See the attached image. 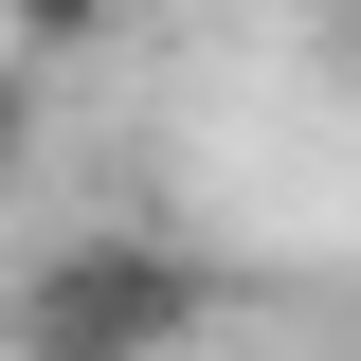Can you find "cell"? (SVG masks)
I'll return each mask as SVG.
<instances>
[{
    "label": "cell",
    "mask_w": 361,
    "mask_h": 361,
    "mask_svg": "<svg viewBox=\"0 0 361 361\" xmlns=\"http://www.w3.org/2000/svg\"><path fill=\"white\" fill-rule=\"evenodd\" d=\"M199 325H217V271L180 253V235H145V217L54 235V253L0 289V343L18 361H180Z\"/></svg>",
    "instance_id": "obj_1"
},
{
    "label": "cell",
    "mask_w": 361,
    "mask_h": 361,
    "mask_svg": "<svg viewBox=\"0 0 361 361\" xmlns=\"http://www.w3.org/2000/svg\"><path fill=\"white\" fill-rule=\"evenodd\" d=\"M18 127H37V73H0V180H18Z\"/></svg>",
    "instance_id": "obj_2"
},
{
    "label": "cell",
    "mask_w": 361,
    "mask_h": 361,
    "mask_svg": "<svg viewBox=\"0 0 361 361\" xmlns=\"http://www.w3.org/2000/svg\"><path fill=\"white\" fill-rule=\"evenodd\" d=\"M343 90H361V18H343Z\"/></svg>",
    "instance_id": "obj_3"
},
{
    "label": "cell",
    "mask_w": 361,
    "mask_h": 361,
    "mask_svg": "<svg viewBox=\"0 0 361 361\" xmlns=\"http://www.w3.org/2000/svg\"><path fill=\"white\" fill-rule=\"evenodd\" d=\"M0 73H18V54H0Z\"/></svg>",
    "instance_id": "obj_4"
},
{
    "label": "cell",
    "mask_w": 361,
    "mask_h": 361,
    "mask_svg": "<svg viewBox=\"0 0 361 361\" xmlns=\"http://www.w3.org/2000/svg\"><path fill=\"white\" fill-rule=\"evenodd\" d=\"M343 361H361V343H343Z\"/></svg>",
    "instance_id": "obj_5"
}]
</instances>
